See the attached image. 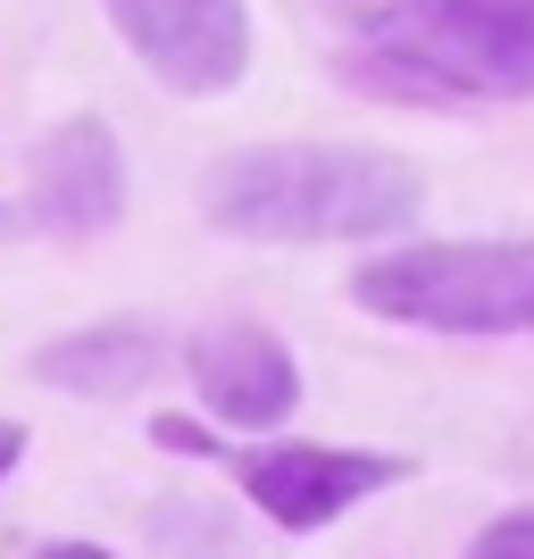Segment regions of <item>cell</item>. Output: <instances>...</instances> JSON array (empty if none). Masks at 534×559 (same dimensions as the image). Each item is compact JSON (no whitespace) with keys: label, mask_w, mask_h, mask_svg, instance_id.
Returning a JSON list of instances; mask_svg holds the SVG:
<instances>
[{"label":"cell","mask_w":534,"mask_h":559,"mask_svg":"<svg viewBox=\"0 0 534 559\" xmlns=\"http://www.w3.org/2000/svg\"><path fill=\"white\" fill-rule=\"evenodd\" d=\"M185 376H192V393H201L210 418L251 426V435H268V426H284L301 409V368H293V350H284L268 326H251V318H226V326L192 334Z\"/></svg>","instance_id":"6"},{"label":"cell","mask_w":534,"mask_h":559,"mask_svg":"<svg viewBox=\"0 0 534 559\" xmlns=\"http://www.w3.org/2000/svg\"><path fill=\"white\" fill-rule=\"evenodd\" d=\"M167 451H201V460H226L234 485L251 492L259 518H276L284 535H318L334 526L343 510H359L368 492L401 485L410 460L401 451H334V443H251V451H226L210 435H192V418H151Z\"/></svg>","instance_id":"4"},{"label":"cell","mask_w":534,"mask_h":559,"mask_svg":"<svg viewBox=\"0 0 534 559\" xmlns=\"http://www.w3.org/2000/svg\"><path fill=\"white\" fill-rule=\"evenodd\" d=\"M201 210L234 242H368L426 210L418 167L368 142H259L210 167Z\"/></svg>","instance_id":"1"},{"label":"cell","mask_w":534,"mask_h":559,"mask_svg":"<svg viewBox=\"0 0 534 559\" xmlns=\"http://www.w3.org/2000/svg\"><path fill=\"white\" fill-rule=\"evenodd\" d=\"M501 17H518V25H534V0H493Z\"/></svg>","instance_id":"12"},{"label":"cell","mask_w":534,"mask_h":559,"mask_svg":"<svg viewBox=\"0 0 534 559\" xmlns=\"http://www.w3.org/2000/svg\"><path fill=\"white\" fill-rule=\"evenodd\" d=\"M34 376H43V384H68V393H93V401H126L159 376V334L134 326V318L59 334V343L34 350Z\"/></svg>","instance_id":"8"},{"label":"cell","mask_w":534,"mask_h":559,"mask_svg":"<svg viewBox=\"0 0 534 559\" xmlns=\"http://www.w3.org/2000/svg\"><path fill=\"white\" fill-rule=\"evenodd\" d=\"M25 210L59 234H100L126 217V159H117V134L100 117H68L34 142V192Z\"/></svg>","instance_id":"7"},{"label":"cell","mask_w":534,"mask_h":559,"mask_svg":"<svg viewBox=\"0 0 534 559\" xmlns=\"http://www.w3.org/2000/svg\"><path fill=\"white\" fill-rule=\"evenodd\" d=\"M351 301L426 334H534V242H393Z\"/></svg>","instance_id":"2"},{"label":"cell","mask_w":534,"mask_h":559,"mask_svg":"<svg viewBox=\"0 0 534 559\" xmlns=\"http://www.w3.org/2000/svg\"><path fill=\"white\" fill-rule=\"evenodd\" d=\"M467 559H534V510H501L485 535L467 543Z\"/></svg>","instance_id":"9"},{"label":"cell","mask_w":534,"mask_h":559,"mask_svg":"<svg viewBox=\"0 0 534 559\" xmlns=\"http://www.w3.org/2000/svg\"><path fill=\"white\" fill-rule=\"evenodd\" d=\"M17 460H25V426L0 418V485H9V467H17Z\"/></svg>","instance_id":"10"},{"label":"cell","mask_w":534,"mask_h":559,"mask_svg":"<svg viewBox=\"0 0 534 559\" xmlns=\"http://www.w3.org/2000/svg\"><path fill=\"white\" fill-rule=\"evenodd\" d=\"M359 68L410 93L460 100H526L534 93V25L493 0H401L359 25Z\"/></svg>","instance_id":"3"},{"label":"cell","mask_w":534,"mask_h":559,"mask_svg":"<svg viewBox=\"0 0 534 559\" xmlns=\"http://www.w3.org/2000/svg\"><path fill=\"white\" fill-rule=\"evenodd\" d=\"M117 43L185 100H217L251 68V9L242 0H100Z\"/></svg>","instance_id":"5"},{"label":"cell","mask_w":534,"mask_h":559,"mask_svg":"<svg viewBox=\"0 0 534 559\" xmlns=\"http://www.w3.org/2000/svg\"><path fill=\"white\" fill-rule=\"evenodd\" d=\"M43 559H109V551H100V543H50Z\"/></svg>","instance_id":"11"}]
</instances>
